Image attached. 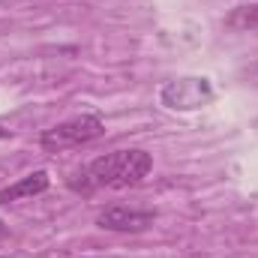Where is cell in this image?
I'll return each mask as SVG.
<instances>
[{
	"mask_svg": "<svg viewBox=\"0 0 258 258\" xmlns=\"http://www.w3.org/2000/svg\"><path fill=\"white\" fill-rule=\"evenodd\" d=\"M225 27H228V30H237V33L258 30V3L231 9V12H228V18H225Z\"/></svg>",
	"mask_w": 258,
	"mask_h": 258,
	"instance_id": "8992f818",
	"label": "cell"
},
{
	"mask_svg": "<svg viewBox=\"0 0 258 258\" xmlns=\"http://www.w3.org/2000/svg\"><path fill=\"white\" fill-rule=\"evenodd\" d=\"M3 234H6V225H3V219H0V237H3Z\"/></svg>",
	"mask_w": 258,
	"mask_h": 258,
	"instance_id": "52a82bcc",
	"label": "cell"
},
{
	"mask_svg": "<svg viewBox=\"0 0 258 258\" xmlns=\"http://www.w3.org/2000/svg\"><path fill=\"white\" fill-rule=\"evenodd\" d=\"M213 96H216V90H213L210 78H198V75L168 81L159 93L162 105L171 108V111H195V108L213 102Z\"/></svg>",
	"mask_w": 258,
	"mask_h": 258,
	"instance_id": "3957f363",
	"label": "cell"
},
{
	"mask_svg": "<svg viewBox=\"0 0 258 258\" xmlns=\"http://www.w3.org/2000/svg\"><path fill=\"white\" fill-rule=\"evenodd\" d=\"M102 132H105L102 117H96V114H78V117H69L63 123H57V126L45 129L39 135V144L48 153H60V150H69V147H81V144L96 141Z\"/></svg>",
	"mask_w": 258,
	"mask_h": 258,
	"instance_id": "7a4b0ae2",
	"label": "cell"
},
{
	"mask_svg": "<svg viewBox=\"0 0 258 258\" xmlns=\"http://www.w3.org/2000/svg\"><path fill=\"white\" fill-rule=\"evenodd\" d=\"M153 168L150 153L144 150H114L93 162H87L81 171L69 177V189L75 192H96V189H126L141 183Z\"/></svg>",
	"mask_w": 258,
	"mask_h": 258,
	"instance_id": "6da1fadb",
	"label": "cell"
},
{
	"mask_svg": "<svg viewBox=\"0 0 258 258\" xmlns=\"http://www.w3.org/2000/svg\"><path fill=\"white\" fill-rule=\"evenodd\" d=\"M156 219L153 210H141V207H129V204H111L96 216V225L105 231H144L150 228Z\"/></svg>",
	"mask_w": 258,
	"mask_h": 258,
	"instance_id": "277c9868",
	"label": "cell"
},
{
	"mask_svg": "<svg viewBox=\"0 0 258 258\" xmlns=\"http://www.w3.org/2000/svg\"><path fill=\"white\" fill-rule=\"evenodd\" d=\"M48 174L45 171H33V174H27V177H21L18 183H12V186H6V189H0V204H9V201H18V198H33V195L45 192L48 189Z\"/></svg>",
	"mask_w": 258,
	"mask_h": 258,
	"instance_id": "5b68a950",
	"label": "cell"
},
{
	"mask_svg": "<svg viewBox=\"0 0 258 258\" xmlns=\"http://www.w3.org/2000/svg\"><path fill=\"white\" fill-rule=\"evenodd\" d=\"M105 258H114V255H105Z\"/></svg>",
	"mask_w": 258,
	"mask_h": 258,
	"instance_id": "9c48e42d",
	"label": "cell"
},
{
	"mask_svg": "<svg viewBox=\"0 0 258 258\" xmlns=\"http://www.w3.org/2000/svg\"><path fill=\"white\" fill-rule=\"evenodd\" d=\"M0 138H9V132H6L3 126H0Z\"/></svg>",
	"mask_w": 258,
	"mask_h": 258,
	"instance_id": "ba28073f",
	"label": "cell"
}]
</instances>
